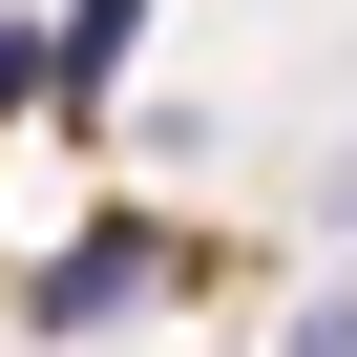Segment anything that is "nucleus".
I'll list each match as a JSON object with an SVG mask.
<instances>
[{
  "mask_svg": "<svg viewBox=\"0 0 357 357\" xmlns=\"http://www.w3.org/2000/svg\"><path fill=\"white\" fill-rule=\"evenodd\" d=\"M147 273H168V252H147V231H84V252H63V273H43V294H22V315H43V336H84V315H126V294H147Z\"/></svg>",
  "mask_w": 357,
  "mask_h": 357,
  "instance_id": "f257e3e1",
  "label": "nucleus"
},
{
  "mask_svg": "<svg viewBox=\"0 0 357 357\" xmlns=\"http://www.w3.org/2000/svg\"><path fill=\"white\" fill-rule=\"evenodd\" d=\"M126 43H147V0H63V22H43V84H63V105H105V84H126Z\"/></svg>",
  "mask_w": 357,
  "mask_h": 357,
  "instance_id": "f03ea898",
  "label": "nucleus"
},
{
  "mask_svg": "<svg viewBox=\"0 0 357 357\" xmlns=\"http://www.w3.org/2000/svg\"><path fill=\"white\" fill-rule=\"evenodd\" d=\"M22 105H43V22H0V126H22Z\"/></svg>",
  "mask_w": 357,
  "mask_h": 357,
  "instance_id": "7ed1b4c3",
  "label": "nucleus"
},
{
  "mask_svg": "<svg viewBox=\"0 0 357 357\" xmlns=\"http://www.w3.org/2000/svg\"><path fill=\"white\" fill-rule=\"evenodd\" d=\"M294 357H357V294H315V315H294Z\"/></svg>",
  "mask_w": 357,
  "mask_h": 357,
  "instance_id": "20e7f679",
  "label": "nucleus"
}]
</instances>
